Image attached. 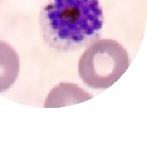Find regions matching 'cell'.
Here are the masks:
<instances>
[{"label":"cell","instance_id":"7a4b0ae2","mask_svg":"<svg viewBox=\"0 0 147 147\" xmlns=\"http://www.w3.org/2000/svg\"><path fill=\"white\" fill-rule=\"evenodd\" d=\"M129 65V56L122 44L113 39H100L81 55L79 74L90 88L106 89L120 79Z\"/></svg>","mask_w":147,"mask_h":147},{"label":"cell","instance_id":"277c9868","mask_svg":"<svg viewBox=\"0 0 147 147\" xmlns=\"http://www.w3.org/2000/svg\"><path fill=\"white\" fill-rule=\"evenodd\" d=\"M18 53L5 41L0 40V93L8 90L19 76Z\"/></svg>","mask_w":147,"mask_h":147},{"label":"cell","instance_id":"6da1fadb","mask_svg":"<svg viewBox=\"0 0 147 147\" xmlns=\"http://www.w3.org/2000/svg\"><path fill=\"white\" fill-rule=\"evenodd\" d=\"M44 11L49 35L61 44L81 43L103 26L98 0H53Z\"/></svg>","mask_w":147,"mask_h":147},{"label":"cell","instance_id":"3957f363","mask_svg":"<svg viewBox=\"0 0 147 147\" xmlns=\"http://www.w3.org/2000/svg\"><path fill=\"white\" fill-rule=\"evenodd\" d=\"M92 98V96L78 85L63 83L54 87L48 93L44 107L59 108L74 105Z\"/></svg>","mask_w":147,"mask_h":147}]
</instances>
